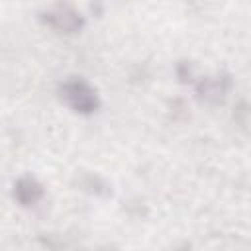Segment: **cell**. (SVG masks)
I'll return each instance as SVG.
<instances>
[{
	"label": "cell",
	"instance_id": "3957f363",
	"mask_svg": "<svg viewBox=\"0 0 251 251\" xmlns=\"http://www.w3.org/2000/svg\"><path fill=\"white\" fill-rule=\"evenodd\" d=\"M14 196L22 206H33V204H37L41 200L43 186L31 176H22L14 184Z\"/></svg>",
	"mask_w": 251,
	"mask_h": 251
},
{
	"label": "cell",
	"instance_id": "7a4b0ae2",
	"mask_svg": "<svg viewBox=\"0 0 251 251\" xmlns=\"http://www.w3.org/2000/svg\"><path fill=\"white\" fill-rule=\"evenodd\" d=\"M43 22L63 33H75L84 25L82 16L69 6H55L47 12H43Z\"/></svg>",
	"mask_w": 251,
	"mask_h": 251
},
{
	"label": "cell",
	"instance_id": "5b68a950",
	"mask_svg": "<svg viewBox=\"0 0 251 251\" xmlns=\"http://www.w3.org/2000/svg\"><path fill=\"white\" fill-rule=\"evenodd\" d=\"M176 251H190V249H188V247H184V249H176Z\"/></svg>",
	"mask_w": 251,
	"mask_h": 251
},
{
	"label": "cell",
	"instance_id": "277c9868",
	"mask_svg": "<svg viewBox=\"0 0 251 251\" xmlns=\"http://www.w3.org/2000/svg\"><path fill=\"white\" fill-rule=\"evenodd\" d=\"M229 88V78L227 76H216V78H206L198 84V94L208 100V102H218L220 98H224V94Z\"/></svg>",
	"mask_w": 251,
	"mask_h": 251
},
{
	"label": "cell",
	"instance_id": "6da1fadb",
	"mask_svg": "<svg viewBox=\"0 0 251 251\" xmlns=\"http://www.w3.org/2000/svg\"><path fill=\"white\" fill-rule=\"evenodd\" d=\"M61 96L75 112H80V114H90L100 106L94 88L80 78L65 80L61 84Z\"/></svg>",
	"mask_w": 251,
	"mask_h": 251
}]
</instances>
